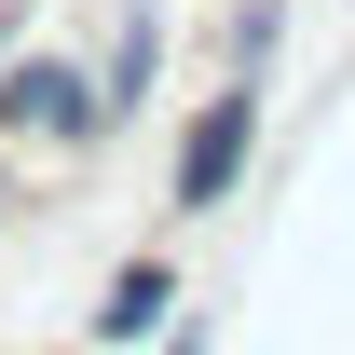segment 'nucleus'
<instances>
[{"instance_id": "obj_1", "label": "nucleus", "mask_w": 355, "mask_h": 355, "mask_svg": "<svg viewBox=\"0 0 355 355\" xmlns=\"http://www.w3.org/2000/svg\"><path fill=\"white\" fill-rule=\"evenodd\" d=\"M0 137L69 164V150L110 137V83H83V55H14V69H0Z\"/></svg>"}, {"instance_id": "obj_2", "label": "nucleus", "mask_w": 355, "mask_h": 355, "mask_svg": "<svg viewBox=\"0 0 355 355\" xmlns=\"http://www.w3.org/2000/svg\"><path fill=\"white\" fill-rule=\"evenodd\" d=\"M246 150H260V96H246V83H219L205 110H191V137H178V164H164V191L191 205V219H205V205H219L232 178H246Z\"/></svg>"}, {"instance_id": "obj_3", "label": "nucleus", "mask_w": 355, "mask_h": 355, "mask_svg": "<svg viewBox=\"0 0 355 355\" xmlns=\"http://www.w3.org/2000/svg\"><path fill=\"white\" fill-rule=\"evenodd\" d=\"M164 301H178V273H164V260L110 273V301H96V342H150V328H164Z\"/></svg>"}, {"instance_id": "obj_4", "label": "nucleus", "mask_w": 355, "mask_h": 355, "mask_svg": "<svg viewBox=\"0 0 355 355\" xmlns=\"http://www.w3.org/2000/svg\"><path fill=\"white\" fill-rule=\"evenodd\" d=\"M150 55H164V42H150V14H123V42H110V110L150 96Z\"/></svg>"}, {"instance_id": "obj_5", "label": "nucleus", "mask_w": 355, "mask_h": 355, "mask_svg": "<svg viewBox=\"0 0 355 355\" xmlns=\"http://www.w3.org/2000/svg\"><path fill=\"white\" fill-rule=\"evenodd\" d=\"M164 355H205V314H191V328H164Z\"/></svg>"}]
</instances>
